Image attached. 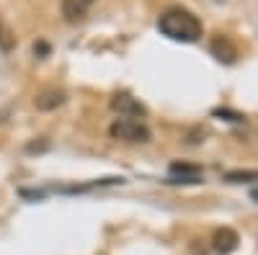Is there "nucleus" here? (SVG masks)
Segmentation results:
<instances>
[{"label": "nucleus", "mask_w": 258, "mask_h": 255, "mask_svg": "<svg viewBox=\"0 0 258 255\" xmlns=\"http://www.w3.org/2000/svg\"><path fill=\"white\" fill-rule=\"evenodd\" d=\"M34 52H39V54H47V52H49V47H47V44H36V47H34Z\"/></svg>", "instance_id": "obj_11"}, {"label": "nucleus", "mask_w": 258, "mask_h": 255, "mask_svg": "<svg viewBox=\"0 0 258 255\" xmlns=\"http://www.w3.org/2000/svg\"><path fill=\"white\" fill-rule=\"evenodd\" d=\"M158 29L163 36L173 39V41H186V44H191V41H197L202 36V21L194 16L191 11L186 8H168L160 18H158Z\"/></svg>", "instance_id": "obj_1"}, {"label": "nucleus", "mask_w": 258, "mask_h": 255, "mask_svg": "<svg viewBox=\"0 0 258 255\" xmlns=\"http://www.w3.org/2000/svg\"><path fill=\"white\" fill-rule=\"evenodd\" d=\"M238 232L235 229H230V227H222V229H217L214 232V237H212V247H214V252H220V255H230L235 247H238Z\"/></svg>", "instance_id": "obj_4"}, {"label": "nucleus", "mask_w": 258, "mask_h": 255, "mask_svg": "<svg viewBox=\"0 0 258 255\" xmlns=\"http://www.w3.org/2000/svg\"><path fill=\"white\" fill-rule=\"evenodd\" d=\"M199 181H202V170L197 165H186V162L170 165V183H199Z\"/></svg>", "instance_id": "obj_7"}, {"label": "nucleus", "mask_w": 258, "mask_h": 255, "mask_svg": "<svg viewBox=\"0 0 258 255\" xmlns=\"http://www.w3.org/2000/svg\"><path fill=\"white\" fill-rule=\"evenodd\" d=\"M258 178V173L255 170H248V173H227V181H232V183H243V181H255Z\"/></svg>", "instance_id": "obj_9"}, {"label": "nucleus", "mask_w": 258, "mask_h": 255, "mask_svg": "<svg viewBox=\"0 0 258 255\" xmlns=\"http://www.w3.org/2000/svg\"><path fill=\"white\" fill-rule=\"evenodd\" d=\"M6 36H8V31H6V26H3V21H0V44H3V47H11V41H8Z\"/></svg>", "instance_id": "obj_10"}, {"label": "nucleus", "mask_w": 258, "mask_h": 255, "mask_svg": "<svg viewBox=\"0 0 258 255\" xmlns=\"http://www.w3.org/2000/svg\"><path fill=\"white\" fill-rule=\"evenodd\" d=\"M64 101H68V96H64V91H57V88H49V91H41L36 98H34V106L39 111H54L57 106H62Z\"/></svg>", "instance_id": "obj_8"}, {"label": "nucleus", "mask_w": 258, "mask_h": 255, "mask_svg": "<svg viewBox=\"0 0 258 255\" xmlns=\"http://www.w3.org/2000/svg\"><path fill=\"white\" fill-rule=\"evenodd\" d=\"M109 134L121 142H150V129L137 119H116L109 126Z\"/></svg>", "instance_id": "obj_2"}, {"label": "nucleus", "mask_w": 258, "mask_h": 255, "mask_svg": "<svg viewBox=\"0 0 258 255\" xmlns=\"http://www.w3.org/2000/svg\"><path fill=\"white\" fill-rule=\"evenodd\" d=\"M93 6V0H62V16L64 21H70V24H78V21H83L85 16H88Z\"/></svg>", "instance_id": "obj_5"}, {"label": "nucleus", "mask_w": 258, "mask_h": 255, "mask_svg": "<svg viewBox=\"0 0 258 255\" xmlns=\"http://www.w3.org/2000/svg\"><path fill=\"white\" fill-rule=\"evenodd\" d=\"M111 106H114V111H119L121 114V119H140V116H145L147 111H145V106L140 103V101H135L132 96H116L114 101H111Z\"/></svg>", "instance_id": "obj_3"}, {"label": "nucleus", "mask_w": 258, "mask_h": 255, "mask_svg": "<svg viewBox=\"0 0 258 255\" xmlns=\"http://www.w3.org/2000/svg\"><path fill=\"white\" fill-rule=\"evenodd\" d=\"M209 49H212V54L217 57L220 62H225V65H232V62L238 59V49H235V44L227 36H214Z\"/></svg>", "instance_id": "obj_6"}]
</instances>
